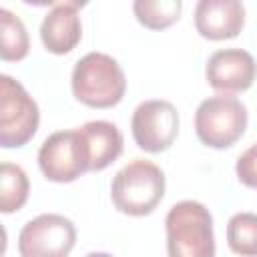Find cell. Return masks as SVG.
<instances>
[{"label": "cell", "mask_w": 257, "mask_h": 257, "mask_svg": "<svg viewBox=\"0 0 257 257\" xmlns=\"http://www.w3.org/2000/svg\"><path fill=\"white\" fill-rule=\"evenodd\" d=\"M70 86L78 102L90 108H112L126 92V76L110 54L88 52L74 64Z\"/></svg>", "instance_id": "6da1fadb"}, {"label": "cell", "mask_w": 257, "mask_h": 257, "mask_svg": "<svg viewBox=\"0 0 257 257\" xmlns=\"http://www.w3.org/2000/svg\"><path fill=\"white\" fill-rule=\"evenodd\" d=\"M167 253L171 257H213L215 233L209 209L199 201H179L165 217Z\"/></svg>", "instance_id": "7a4b0ae2"}, {"label": "cell", "mask_w": 257, "mask_h": 257, "mask_svg": "<svg viewBox=\"0 0 257 257\" xmlns=\"http://www.w3.org/2000/svg\"><path fill=\"white\" fill-rule=\"evenodd\" d=\"M165 195L161 167L147 159H133L112 179L110 197L116 211L131 217L151 215Z\"/></svg>", "instance_id": "3957f363"}, {"label": "cell", "mask_w": 257, "mask_h": 257, "mask_svg": "<svg viewBox=\"0 0 257 257\" xmlns=\"http://www.w3.org/2000/svg\"><path fill=\"white\" fill-rule=\"evenodd\" d=\"M247 122V106L231 94L209 96L195 110V133L211 149L233 147L245 135Z\"/></svg>", "instance_id": "277c9868"}, {"label": "cell", "mask_w": 257, "mask_h": 257, "mask_svg": "<svg viewBox=\"0 0 257 257\" xmlns=\"http://www.w3.org/2000/svg\"><path fill=\"white\" fill-rule=\"evenodd\" d=\"M40 112L26 88L8 74L0 76V145L4 149L24 147L36 133Z\"/></svg>", "instance_id": "5b68a950"}, {"label": "cell", "mask_w": 257, "mask_h": 257, "mask_svg": "<svg viewBox=\"0 0 257 257\" xmlns=\"http://www.w3.org/2000/svg\"><path fill=\"white\" fill-rule=\"evenodd\" d=\"M38 167L52 183H72L90 171L88 151L78 128L56 131L38 149Z\"/></svg>", "instance_id": "8992f818"}, {"label": "cell", "mask_w": 257, "mask_h": 257, "mask_svg": "<svg viewBox=\"0 0 257 257\" xmlns=\"http://www.w3.org/2000/svg\"><path fill=\"white\" fill-rule=\"evenodd\" d=\"M74 243V223L58 213H42L30 219L18 233V253L22 257H66Z\"/></svg>", "instance_id": "52a82bcc"}, {"label": "cell", "mask_w": 257, "mask_h": 257, "mask_svg": "<svg viewBox=\"0 0 257 257\" xmlns=\"http://www.w3.org/2000/svg\"><path fill=\"white\" fill-rule=\"evenodd\" d=\"M131 133L139 149L147 153H163L179 135V112L169 100H145L133 112Z\"/></svg>", "instance_id": "ba28073f"}, {"label": "cell", "mask_w": 257, "mask_h": 257, "mask_svg": "<svg viewBox=\"0 0 257 257\" xmlns=\"http://www.w3.org/2000/svg\"><path fill=\"white\" fill-rule=\"evenodd\" d=\"M205 78L223 94L243 92L251 88L257 78V62L253 54L243 48H221L209 56Z\"/></svg>", "instance_id": "9c48e42d"}, {"label": "cell", "mask_w": 257, "mask_h": 257, "mask_svg": "<svg viewBox=\"0 0 257 257\" xmlns=\"http://www.w3.org/2000/svg\"><path fill=\"white\" fill-rule=\"evenodd\" d=\"M195 28L207 40H229L245 26V6L241 0H197Z\"/></svg>", "instance_id": "30bf717a"}, {"label": "cell", "mask_w": 257, "mask_h": 257, "mask_svg": "<svg viewBox=\"0 0 257 257\" xmlns=\"http://www.w3.org/2000/svg\"><path fill=\"white\" fill-rule=\"evenodd\" d=\"M82 38V24L76 8L54 6L40 24V40L52 54H68Z\"/></svg>", "instance_id": "8fae6325"}, {"label": "cell", "mask_w": 257, "mask_h": 257, "mask_svg": "<svg viewBox=\"0 0 257 257\" xmlns=\"http://www.w3.org/2000/svg\"><path fill=\"white\" fill-rule=\"evenodd\" d=\"M78 131H80L86 151H88L90 171H102L122 155L124 139H122L120 128L114 122L90 120V122L78 126Z\"/></svg>", "instance_id": "7c38bea8"}, {"label": "cell", "mask_w": 257, "mask_h": 257, "mask_svg": "<svg viewBox=\"0 0 257 257\" xmlns=\"http://www.w3.org/2000/svg\"><path fill=\"white\" fill-rule=\"evenodd\" d=\"M30 181L20 165L4 161L0 165V211L10 215L20 211L28 199Z\"/></svg>", "instance_id": "4fadbf2b"}, {"label": "cell", "mask_w": 257, "mask_h": 257, "mask_svg": "<svg viewBox=\"0 0 257 257\" xmlns=\"http://www.w3.org/2000/svg\"><path fill=\"white\" fill-rule=\"evenodd\" d=\"M183 12V0H133V14L149 30L173 26Z\"/></svg>", "instance_id": "5bb4252c"}, {"label": "cell", "mask_w": 257, "mask_h": 257, "mask_svg": "<svg viewBox=\"0 0 257 257\" xmlns=\"http://www.w3.org/2000/svg\"><path fill=\"white\" fill-rule=\"evenodd\" d=\"M0 30H2V46L0 56L4 62H16L22 60L28 54L30 40L24 22L12 14L8 8L0 10Z\"/></svg>", "instance_id": "9a60e30c"}, {"label": "cell", "mask_w": 257, "mask_h": 257, "mask_svg": "<svg viewBox=\"0 0 257 257\" xmlns=\"http://www.w3.org/2000/svg\"><path fill=\"white\" fill-rule=\"evenodd\" d=\"M227 245L233 253L255 257L257 255V215L235 213L227 223Z\"/></svg>", "instance_id": "2e32d148"}, {"label": "cell", "mask_w": 257, "mask_h": 257, "mask_svg": "<svg viewBox=\"0 0 257 257\" xmlns=\"http://www.w3.org/2000/svg\"><path fill=\"white\" fill-rule=\"evenodd\" d=\"M235 173L245 187L257 189V143H253L245 153H241L235 165Z\"/></svg>", "instance_id": "e0dca14e"}, {"label": "cell", "mask_w": 257, "mask_h": 257, "mask_svg": "<svg viewBox=\"0 0 257 257\" xmlns=\"http://www.w3.org/2000/svg\"><path fill=\"white\" fill-rule=\"evenodd\" d=\"M26 4H32V6H72V8H82L86 6L90 0H22Z\"/></svg>", "instance_id": "ac0fdd59"}]
</instances>
